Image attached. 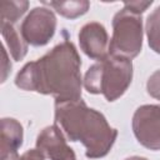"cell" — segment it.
Segmentation results:
<instances>
[{"label":"cell","mask_w":160,"mask_h":160,"mask_svg":"<svg viewBox=\"0 0 160 160\" xmlns=\"http://www.w3.org/2000/svg\"><path fill=\"white\" fill-rule=\"evenodd\" d=\"M146 90L151 98L160 100V69L154 71L149 76L146 82Z\"/></svg>","instance_id":"5bb4252c"},{"label":"cell","mask_w":160,"mask_h":160,"mask_svg":"<svg viewBox=\"0 0 160 160\" xmlns=\"http://www.w3.org/2000/svg\"><path fill=\"white\" fill-rule=\"evenodd\" d=\"M19 160H45V155L39 150V149H31L25 151Z\"/></svg>","instance_id":"2e32d148"},{"label":"cell","mask_w":160,"mask_h":160,"mask_svg":"<svg viewBox=\"0 0 160 160\" xmlns=\"http://www.w3.org/2000/svg\"><path fill=\"white\" fill-rule=\"evenodd\" d=\"M81 59L75 45L64 40L42 58L30 61L15 76V85L25 91L52 95L55 100L81 98Z\"/></svg>","instance_id":"6da1fadb"},{"label":"cell","mask_w":160,"mask_h":160,"mask_svg":"<svg viewBox=\"0 0 160 160\" xmlns=\"http://www.w3.org/2000/svg\"><path fill=\"white\" fill-rule=\"evenodd\" d=\"M29 2L20 0V1H2L1 2V22H10L15 24L28 10Z\"/></svg>","instance_id":"4fadbf2b"},{"label":"cell","mask_w":160,"mask_h":160,"mask_svg":"<svg viewBox=\"0 0 160 160\" xmlns=\"http://www.w3.org/2000/svg\"><path fill=\"white\" fill-rule=\"evenodd\" d=\"M36 149L50 160H76L74 150L68 145L60 126L56 124L46 126L39 132Z\"/></svg>","instance_id":"52a82bcc"},{"label":"cell","mask_w":160,"mask_h":160,"mask_svg":"<svg viewBox=\"0 0 160 160\" xmlns=\"http://www.w3.org/2000/svg\"><path fill=\"white\" fill-rule=\"evenodd\" d=\"M136 140L150 150H160V105H141L132 116Z\"/></svg>","instance_id":"8992f818"},{"label":"cell","mask_w":160,"mask_h":160,"mask_svg":"<svg viewBox=\"0 0 160 160\" xmlns=\"http://www.w3.org/2000/svg\"><path fill=\"white\" fill-rule=\"evenodd\" d=\"M151 4H152L151 0L150 1H128V2H124V6L130 9L131 11L141 15Z\"/></svg>","instance_id":"9a60e30c"},{"label":"cell","mask_w":160,"mask_h":160,"mask_svg":"<svg viewBox=\"0 0 160 160\" xmlns=\"http://www.w3.org/2000/svg\"><path fill=\"white\" fill-rule=\"evenodd\" d=\"M1 70H2V76H1V81L4 82L8 78V74L11 71V62L8 58L6 50L5 48H2V64H1Z\"/></svg>","instance_id":"e0dca14e"},{"label":"cell","mask_w":160,"mask_h":160,"mask_svg":"<svg viewBox=\"0 0 160 160\" xmlns=\"http://www.w3.org/2000/svg\"><path fill=\"white\" fill-rule=\"evenodd\" d=\"M45 5H49L50 8H52L58 14H60L61 16L74 20L81 15H84L89 8H90V2L86 0H80V1H49V2H44Z\"/></svg>","instance_id":"8fae6325"},{"label":"cell","mask_w":160,"mask_h":160,"mask_svg":"<svg viewBox=\"0 0 160 160\" xmlns=\"http://www.w3.org/2000/svg\"><path fill=\"white\" fill-rule=\"evenodd\" d=\"M24 130L12 118L1 119V160H19L18 150L22 145Z\"/></svg>","instance_id":"9c48e42d"},{"label":"cell","mask_w":160,"mask_h":160,"mask_svg":"<svg viewBox=\"0 0 160 160\" xmlns=\"http://www.w3.org/2000/svg\"><path fill=\"white\" fill-rule=\"evenodd\" d=\"M0 26L5 45L8 46L12 59L15 61L22 60L28 52L29 44L24 40L20 30L15 28V24H10V22H0Z\"/></svg>","instance_id":"30bf717a"},{"label":"cell","mask_w":160,"mask_h":160,"mask_svg":"<svg viewBox=\"0 0 160 160\" xmlns=\"http://www.w3.org/2000/svg\"><path fill=\"white\" fill-rule=\"evenodd\" d=\"M56 30V18L52 10L38 6L30 10L22 20L20 32L24 40L32 46H44L54 36Z\"/></svg>","instance_id":"5b68a950"},{"label":"cell","mask_w":160,"mask_h":160,"mask_svg":"<svg viewBox=\"0 0 160 160\" xmlns=\"http://www.w3.org/2000/svg\"><path fill=\"white\" fill-rule=\"evenodd\" d=\"M55 121L70 141H80L86 158L106 156L118 136L106 118L98 110L89 108L80 98L76 100H55Z\"/></svg>","instance_id":"7a4b0ae2"},{"label":"cell","mask_w":160,"mask_h":160,"mask_svg":"<svg viewBox=\"0 0 160 160\" xmlns=\"http://www.w3.org/2000/svg\"><path fill=\"white\" fill-rule=\"evenodd\" d=\"M125 160H148V159L142 156H130V158H126Z\"/></svg>","instance_id":"ac0fdd59"},{"label":"cell","mask_w":160,"mask_h":160,"mask_svg":"<svg viewBox=\"0 0 160 160\" xmlns=\"http://www.w3.org/2000/svg\"><path fill=\"white\" fill-rule=\"evenodd\" d=\"M79 44L81 50L92 60H102L109 55V36L105 26L91 21L85 24L79 31Z\"/></svg>","instance_id":"ba28073f"},{"label":"cell","mask_w":160,"mask_h":160,"mask_svg":"<svg viewBox=\"0 0 160 160\" xmlns=\"http://www.w3.org/2000/svg\"><path fill=\"white\" fill-rule=\"evenodd\" d=\"M145 31L150 49L156 54H160V5L149 14L145 24Z\"/></svg>","instance_id":"7c38bea8"},{"label":"cell","mask_w":160,"mask_h":160,"mask_svg":"<svg viewBox=\"0 0 160 160\" xmlns=\"http://www.w3.org/2000/svg\"><path fill=\"white\" fill-rule=\"evenodd\" d=\"M141 48V15L124 6L112 19V36L109 44V54L131 60L140 54Z\"/></svg>","instance_id":"277c9868"},{"label":"cell","mask_w":160,"mask_h":160,"mask_svg":"<svg viewBox=\"0 0 160 160\" xmlns=\"http://www.w3.org/2000/svg\"><path fill=\"white\" fill-rule=\"evenodd\" d=\"M131 80V60L109 54L88 69L84 86L90 94H102L108 101H115L124 95Z\"/></svg>","instance_id":"3957f363"}]
</instances>
